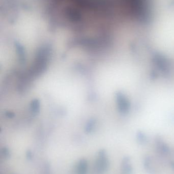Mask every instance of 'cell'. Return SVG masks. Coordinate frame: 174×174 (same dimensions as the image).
I'll list each match as a JSON object with an SVG mask.
<instances>
[{
  "label": "cell",
  "instance_id": "1",
  "mask_svg": "<svg viewBox=\"0 0 174 174\" xmlns=\"http://www.w3.org/2000/svg\"><path fill=\"white\" fill-rule=\"evenodd\" d=\"M15 46L16 48V51L18 54V58L21 63H24L26 62V55L24 51V48L21 44L16 42L15 43Z\"/></svg>",
  "mask_w": 174,
  "mask_h": 174
},
{
  "label": "cell",
  "instance_id": "2",
  "mask_svg": "<svg viewBox=\"0 0 174 174\" xmlns=\"http://www.w3.org/2000/svg\"><path fill=\"white\" fill-rule=\"evenodd\" d=\"M31 109L34 114H36L39 112L40 110V103L38 99H35L32 101Z\"/></svg>",
  "mask_w": 174,
  "mask_h": 174
},
{
  "label": "cell",
  "instance_id": "3",
  "mask_svg": "<svg viewBox=\"0 0 174 174\" xmlns=\"http://www.w3.org/2000/svg\"><path fill=\"white\" fill-rule=\"evenodd\" d=\"M94 124V120H91L89 121V123L87 124V128H86V130L90 131L91 130V129L93 128V126Z\"/></svg>",
  "mask_w": 174,
  "mask_h": 174
}]
</instances>
